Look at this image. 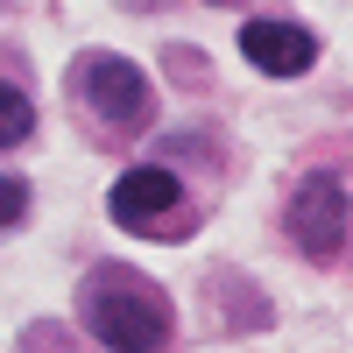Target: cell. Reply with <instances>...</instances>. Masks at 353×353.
<instances>
[{
	"label": "cell",
	"instance_id": "8992f818",
	"mask_svg": "<svg viewBox=\"0 0 353 353\" xmlns=\"http://www.w3.org/2000/svg\"><path fill=\"white\" fill-rule=\"evenodd\" d=\"M28 128H36V106H28V99L14 92V85L0 78V149H14V141H21Z\"/></svg>",
	"mask_w": 353,
	"mask_h": 353
},
{
	"label": "cell",
	"instance_id": "277c9868",
	"mask_svg": "<svg viewBox=\"0 0 353 353\" xmlns=\"http://www.w3.org/2000/svg\"><path fill=\"white\" fill-rule=\"evenodd\" d=\"M241 50L269 78H297V71L318 64V36H304L297 21H241Z\"/></svg>",
	"mask_w": 353,
	"mask_h": 353
},
{
	"label": "cell",
	"instance_id": "5b68a950",
	"mask_svg": "<svg viewBox=\"0 0 353 353\" xmlns=\"http://www.w3.org/2000/svg\"><path fill=\"white\" fill-rule=\"evenodd\" d=\"M176 198H184V184H176L170 170H156V163H141V170H128L121 184L106 191V212L121 219V226H156L163 212H176Z\"/></svg>",
	"mask_w": 353,
	"mask_h": 353
},
{
	"label": "cell",
	"instance_id": "3957f363",
	"mask_svg": "<svg viewBox=\"0 0 353 353\" xmlns=\"http://www.w3.org/2000/svg\"><path fill=\"white\" fill-rule=\"evenodd\" d=\"M290 226L311 261H339V241H346V184L339 176H304L297 198H290Z\"/></svg>",
	"mask_w": 353,
	"mask_h": 353
},
{
	"label": "cell",
	"instance_id": "6da1fadb",
	"mask_svg": "<svg viewBox=\"0 0 353 353\" xmlns=\"http://www.w3.org/2000/svg\"><path fill=\"white\" fill-rule=\"evenodd\" d=\"M85 318H92V332H99L106 353H163V339H170V304L156 297V283L121 276V269L92 276Z\"/></svg>",
	"mask_w": 353,
	"mask_h": 353
},
{
	"label": "cell",
	"instance_id": "7a4b0ae2",
	"mask_svg": "<svg viewBox=\"0 0 353 353\" xmlns=\"http://www.w3.org/2000/svg\"><path fill=\"white\" fill-rule=\"evenodd\" d=\"M78 92L113 128H141L149 121V78H141L128 57H85L78 64Z\"/></svg>",
	"mask_w": 353,
	"mask_h": 353
},
{
	"label": "cell",
	"instance_id": "52a82bcc",
	"mask_svg": "<svg viewBox=\"0 0 353 353\" xmlns=\"http://www.w3.org/2000/svg\"><path fill=\"white\" fill-rule=\"evenodd\" d=\"M28 212V184H14V176H0V226H14Z\"/></svg>",
	"mask_w": 353,
	"mask_h": 353
}]
</instances>
